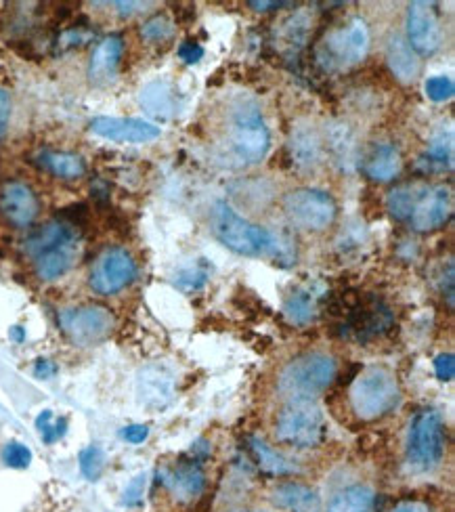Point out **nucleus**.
<instances>
[{
  "label": "nucleus",
  "mask_w": 455,
  "mask_h": 512,
  "mask_svg": "<svg viewBox=\"0 0 455 512\" xmlns=\"http://www.w3.org/2000/svg\"><path fill=\"white\" fill-rule=\"evenodd\" d=\"M269 128L260 105L250 95H237L227 110V149L240 166L258 164L269 152Z\"/></svg>",
  "instance_id": "1"
},
{
  "label": "nucleus",
  "mask_w": 455,
  "mask_h": 512,
  "mask_svg": "<svg viewBox=\"0 0 455 512\" xmlns=\"http://www.w3.org/2000/svg\"><path fill=\"white\" fill-rule=\"evenodd\" d=\"M26 252L32 256L40 280L53 282L74 267L80 252V236L74 225L53 221L32 233L26 242Z\"/></svg>",
  "instance_id": "2"
},
{
  "label": "nucleus",
  "mask_w": 455,
  "mask_h": 512,
  "mask_svg": "<svg viewBox=\"0 0 455 512\" xmlns=\"http://www.w3.org/2000/svg\"><path fill=\"white\" fill-rule=\"evenodd\" d=\"M338 372L328 353H305L292 359L277 378V391L290 401H315L330 389Z\"/></svg>",
  "instance_id": "3"
},
{
  "label": "nucleus",
  "mask_w": 455,
  "mask_h": 512,
  "mask_svg": "<svg viewBox=\"0 0 455 512\" xmlns=\"http://www.w3.org/2000/svg\"><path fill=\"white\" fill-rule=\"evenodd\" d=\"M349 399L357 418L365 422L380 420L393 412L401 401L399 380L384 366H370L353 380Z\"/></svg>",
  "instance_id": "4"
},
{
  "label": "nucleus",
  "mask_w": 455,
  "mask_h": 512,
  "mask_svg": "<svg viewBox=\"0 0 455 512\" xmlns=\"http://www.w3.org/2000/svg\"><path fill=\"white\" fill-rule=\"evenodd\" d=\"M370 53V28L361 17L330 30L315 49L317 63L325 72H342L361 63Z\"/></svg>",
  "instance_id": "5"
},
{
  "label": "nucleus",
  "mask_w": 455,
  "mask_h": 512,
  "mask_svg": "<svg viewBox=\"0 0 455 512\" xmlns=\"http://www.w3.org/2000/svg\"><path fill=\"white\" fill-rule=\"evenodd\" d=\"M212 231L216 240L242 256H269L273 231L254 225L227 204L216 202L212 208Z\"/></svg>",
  "instance_id": "6"
},
{
  "label": "nucleus",
  "mask_w": 455,
  "mask_h": 512,
  "mask_svg": "<svg viewBox=\"0 0 455 512\" xmlns=\"http://www.w3.org/2000/svg\"><path fill=\"white\" fill-rule=\"evenodd\" d=\"M275 439L296 450H311L325 439V418L315 401H288L275 418Z\"/></svg>",
  "instance_id": "7"
},
{
  "label": "nucleus",
  "mask_w": 455,
  "mask_h": 512,
  "mask_svg": "<svg viewBox=\"0 0 455 512\" xmlns=\"http://www.w3.org/2000/svg\"><path fill=\"white\" fill-rule=\"evenodd\" d=\"M445 456V426L435 410H422L409 424L407 462L418 473H430Z\"/></svg>",
  "instance_id": "8"
},
{
  "label": "nucleus",
  "mask_w": 455,
  "mask_h": 512,
  "mask_svg": "<svg viewBox=\"0 0 455 512\" xmlns=\"http://www.w3.org/2000/svg\"><path fill=\"white\" fill-rule=\"evenodd\" d=\"M63 336L76 347H95L112 336L116 328L114 313L101 305H82L61 309L57 315Z\"/></svg>",
  "instance_id": "9"
},
{
  "label": "nucleus",
  "mask_w": 455,
  "mask_h": 512,
  "mask_svg": "<svg viewBox=\"0 0 455 512\" xmlns=\"http://www.w3.org/2000/svg\"><path fill=\"white\" fill-rule=\"evenodd\" d=\"M344 322L340 324V332L344 338L367 343L382 334H386L395 326V315L390 307L378 296H363L346 307Z\"/></svg>",
  "instance_id": "10"
},
{
  "label": "nucleus",
  "mask_w": 455,
  "mask_h": 512,
  "mask_svg": "<svg viewBox=\"0 0 455 512\" xmlns=\"http://www.w3.org/2000/svg\"><path fill=\"white\" fill-rule=\"evenodd\" d=\"M288 221L305 231H323L336 221L338 206L334 198L323 189H294L284 200Z\"/></svg>",
  "instance_id": "11"
},
{
  "label": "nucleus",
  "mask_w": 455,
  "mask_h": 512,
  "mask_svg": "<svg viewBox=\"0 0 455 512\" xmlns=\"http://www.w3.org/2000/svg\"><path fill=\"white\" fill-rule=\"evenodd\" d=\"M137 263L126 248H105L91 267L89 286L99 296H114L135 282Z\"/></svg>",
  "instance_id": "12"
},
{
  "label": "nucleus",
  "mask_w": 455,
  "mask_h": 512,
  "mask_svg": "<svg viewBox=\"0 0 455 512\" xmlns=\"http://www.w3.org/2000/svg\"><path fill=\"white\" fill-rule=\"evenodd\" d=\"M158 483L179 504H191L206 492V473L202 462L195 458H181L175 464L158 468Z\"/></svg>",
  "instance_id": "13"
},
{
  "label": "nucleus",
  "mask_w": 455,
  "mask_h": 512,
  "mask_svg": "<svg viewBox=\"0 0 455 512\" xmlns=\"http://www.w3.org/2000/svg\"><path fill=\"white\" fill-rule=\"evenodd\" d=\"M416 55H435L443 45V28L432 3H411L407 9V38Z\"/></svg>",
  "instance_id": "14"
},
{
  "label": "nucleus",
  "mask_w": 455,
  "mask_h": 512,
  "mask_svg": "<svg viewBox=\"0 0 455 512\" xmlns=\"http://www.w3.org/2000/svg\"><path fill=\"white\" fill-rule=\"evenodd\" d=\"M453 217V196L451 189L445 185L426 187L414 210L409 215V225L418 233H430L441 229Z\"/></svg>",
  "instance_id": "15"
},
{
  "label": "nucleus",
  "mask_w": 455,
  "mask_h": 512,
  "mask_svg": "<svg viewBox=\"0 0 455 512\" xmlns=\"http://www.w3.org/2000/svg\"><path fill=\"white\" fill-rule=\"evenodd\" d=\"M40 212V200L24 181L0 185V217L13 227H30Z\"/></svg>",
  "instance_id": "16"
},
{
  "label": "nucleus",
  "mask_w": 455,
  "mask_h": 512,
  "mask_svg": "<svg viewBox=\"0 0 455 512\" xmlns=\"http://www.w3.org/2000/svg\"><path fill=\"white\" fill-rule=\"evenodd\" d=\"M91 131L114 143H149L162 135V128L139 118L99 116L91 120Z\"/></svg>",
  "instance_id": "17"
},
{
  "label": "nucleus",
  "mask_w": 455,
  "mask_h": 512,
  "mask_svg": "<svg viewBox=\"0 0 455 512\" xmlns=\"http://www.w3.org/2000/svg\"><path fill=\"white\" fill-rule=\"evenodd\" d=\"M137 397L147 410H164L175 399V376L164 366H145L137 374Z\"/></svg>",
  "instance_id": "18"
},
{
  "label": "nucleus",
  "mask_w": 455,
  "mask_h": 512,
  "mask_svg": "<svg viewBox=\"0 0 455 512\" xmlns=\"http://www.w3.org/2000/svg\"><path fill=\"white\" fill-rule=\"evenodd\" d=\"M288 152L294 168L300 170V173H309V170H315L323 162V137L313 124L298 122L292 128Z\"/></svg>",
  "instance_id": "19"
},
{
  "label": "nucleus",
  "mask_w": 455,
  "mask_h": 512,
  "mask_svg": "<svg viewBox=\"0 0 455 512\" xmlns=\"http://www.w3.org/2000/svg\"><path fill=\"white\" fill-rule=\"evenodd\" d=\"M403 160L401 152L393 143H374L363 158V173L367 179L376 183H388L401 175Z\"/></svg>",
  "instance_id": "20"
},
{
  "label": "nucleus",
  "mask_w": 455,
  "mask_h": 512,
  "mask_svg": "<svg viewBox=\"0 0 455 512\" xmlns=\"http://www.w3.org/2000/svg\"><path fill=\"white\" fill-rule=\"evenodd\" d=\"M124 53V40L118 34L105 36L93 51L91 63H89V76L95 84H107L112 82L118 74L120 59Z\"/></svg>",
  "instance_id": "21"
},
{
  "label": "nucleus",
  "mask_w": 455,
  "mask_h": 512,
  "mask_svg": "<svg viewBox=\"0 0 455 512\" xmlns=\"http://www.w3.org/2000/svg\"><path fill=\"white\" fill-rule=\"evenodd\" d=\"M271 500L277 508L286 510V512H323V502L321 496L315 492L313 487L298 483V481H286L279 483Z\"/></svg>",
  "instance_id": "22"
},
{
  "label": "nucleus",
  "mask_w": 455,
  "mask_h": 512,
  "mask_svg": "<svg viewBox=\"0 0 455 512\" xmlns=\"http://www.w3.org/2000/svg\"><path fill=\"white\" fill-rule=\"evenodd\" d=\"M141 108L158 120H170L179 112V95L168 80H154L145 84L139 95Z\"/></svg>",
  "instance_id": "23"
},
{
  "label": "nucleus",
  "mask_w": 455,
  "mask_h": 512,
  "mask_svg": "<svg viewBox=\"0 0 455 512\" xmlns=\"http://www.w3.org/2000/svg\"><path fill=\"white\" fill-rule=\"evenodd\" d=\"M386 63L393 76L403 84L414 82L420 76V59L414 53V49L409 47V42L399 34L388 40Z\"/></svg>",
  "instance_id": "24"
},
{
  "label": "nucleus",
  "mask_w": 455,
  "mask_h": 512,
  "mask_svg": "<svg viewBox=\"0 0 455 512\" xmlns=\"http://www.w3.org/2000/svg\"><path fill=\"white\" fill-rule=\"evenodd\" d=\"M34 162L61 181H76L86 175V162L72 152H53V149H47V152H40Z\"/></svg>",
  "instance_id": "25"
},
{
  "label": "nucleus",
  "mask_w": 455,
  "mask_h": 512,
  "mask_svg": "<svg viewBox=\"0 0 455 512\" xmlns=\"http://www.w3.org/2000/svg\"><path fill=\"white\" fill-rule=\"evenodd\" d=\"M323 145L330 149L336 162L344 168H353L357 164V139L353 128L344 122L330 124L328 133H325Z\"/></svg>",
  "instance_id": "26"
},
{
  "label": "nucleus",
  "mask_w": 455,
  "mask_h": 512,
  "mask_svg": "<svg viewBox=\"0 0 455 512\" xmlns=\"http://www.w3.org/2000/svg\"><path fill=\"white\" fill-rule=\"evenodd\" d=\"M325 512H378L376 492L372 487L361 483L349 485L340 489L336 496H332Z\"/></svg>",
  "instance_id": "27"
},
{
  "label": "nucleus",
  "mask_w": 455,
  "mask_h": 512,
  "mask_svg": "<svg viewBox=\"0 0 455 512\" xmlns=\"http://www.w3.org/2000/svg\"><path fill=\"white\" fill-rule=\"evenodd\" d=\"M453 166V131H441L430 141L426 152L418 158V168L422 173H443Z\"/></svg>",
  "instance_id": "28"
},
{
  "label": "nucleus",
  "mask_w": 455,
  "mask_h": 512,
  "mask_svg": "<svg viewBox=\"0 0 455 512\" xmlns=\"http://www.w3.org/2000/svg\"><path fill=\"white\" fill-rule=\"evenodd\" d=\"M248 445H250V454H252L254 462L258 464V468L263 473H267L271 477H286V475H294L298 471V468L288 458L281 456L275 447H271L263 439L250 437Z\"/></svg>",
  "instance_id": "29"
},
{
  "label": "nucleus",
  "mask_w": 455,
  "mask_h": 512,
  "mask_svg": "<svg viewBox=\"0 0 455 512\" xmlns=\"http://www.w3.org/2000/svg\"><path fill=\"white\" fill-rule=\"evenodd\" d=\"M319 294L313 288H300L288 296L284 305V315L292 326H309L317 317Z\"/></svg>",
  "instance_id": "30"
},
{
  "label": "nucleus",
  "mask_w": 455,
  "mask_h": 512,
  "mask_svg": "<svg viewBox=\"0 0 455 512\" xmlns=\"http://www.w3.org/2000/svg\"><path fill=\"white\" fill-rule=\"evenodd\" d=\"M424 189L426 187L420 183H403V185L395 187L386 198V206H388L390 215H393L397 221H407L411 210H414V204L418 202Z\"/></svg>",
  "instance_id": "31"
},
{
  "label": "nucleus",
  "mask_w": 455,
  "mask_h": 512,
  "mask_svg": "<svg viewBox=\"0 0 455 512\" xmlns=\"http://www.w3.org/2000/svg\"><path fill=\"white\" fill-rule=\"evenodd\" d=\"M212 275V265L206 263V259H200L198 263H193L185 269H181L177 275H175V286L187 294L191 292H198L202 290Z\"/></svg>",
  "instance_id": "32"
},
{
  "label": "nucleus",
  "mask_w": 455,
  "mask_h": 512,
  "mask_svg": "<svg viewBox=\"0 0 455 512\" xmlns=\"http://www.w3.org/2000/svg\"><path fill=\"white\" fill-rule=\"evenodd\" d=\"M36 429L47 445L57 443L68 433V418H55L51 410H45L36 418Z\"/></svg>",
  "instance_id": "33"
},
{
  "label": "nucleus",
  "mask_w": 455,
  "mask_h": 512,
  "mask_svg": "<svg viewBox=\"0 0 455 512\" xmlns=\"http://www.w3.org/2000/svg\"><path fill=\"white\" fill-rule=\"evenodd\" d=\"M78 464H80V473H82L84 479L99 481L103 471H105V454H103L101 447L89 445L80 452Z\"/></svg>",
  "instance_id": "34"
},
{
  "label": "nucleus",
  "mask_w": 455,
  "mask_h": 512,
  "mask_svg": "<svg viewBox=\"0 0 455 512\" xmlns=\"http://www.w3.org/2000/svg\"><path fill=\"white\" fill-rule=\"evenodd\" d=\"M269 259L279 267H290L296 263V246L294 240L284 231H273V242L269 250Z\"/></svg>",
  "instance_id": "35"
},
{
  "label": "nucleus",
  "mask_w": 455,
  "mask_h": 512,
  "mask_svg": "<svg viewBox=\"0 0 455 512\" xmlns=\"http://www.w3.org/2000/svg\"><path fill=\"white\" fill-rule=\"evenodd\" d=\"M175 34V24H172V19L166 15H154L151 19H147L145 24L141 26V36L147 42H166Z\"/></svg>",
  "instance_id": "36"
},
{
  "label": "nucleus",
  "mask_w": 455,
  "mask_h": 512,
  "mask_svg": "<svg viewBox=\"0 0 455 512\" xmlns=\"http://www.w3.org/2000/svg\"><path fill=\"white\" fill-rule=\"evenodd\" d=\"M3 462L9 468H15V471H24V468H28L32 464L30 447L24 445V443H19V441H9L3 447Z\"/></svg>",
  "instance_id": "37"
},
{
  "label": "nucleus",
  "mask_w": 455,
  "mask_h": 512,
  "mask_svg": "<svg viewBox=\"0 0 455 512\" xmlns=\"http://www.w3.org/2000/svg\"><path fill=\"white\" fill-rule=\"evenodd\" d=\"M424 91H426L430 101L443 103V101H449L453 97L455 84H453V80L449 76H432V78L426 80Z\"/></svg>",
  "instance_id": "38"
},
{
  "label": "nucleus",
  "mask_w": 455,
  "mask_h": 512,
  "mask_svg": "<svg viewBox=\"0 0 455 512\" xmlns=\"http://www.w3.org/2000/svg\"><path fill=\"white\" fill-rule=\"evenodd\" d=\"M145 487H147V475L139 473L135 479H130V483L124 487V494H122V504L135 508L143 502L145 496Z\"/></svg>",
  "instance_id": "39"
},
{
  "label": "nucleus",
  "mask_w": 455,
  "mask_h": 512,
  "mask_svg": "<svg viewBox=\"0 0 455 512\" xmlns=\"http://www.w3.org/2000/svg\"><path fill=\"white\" fill-rule=\"evenodd\" d=\"M435 372H437V378L443 380V382L453 380V376H455V357H453V353H441L435 359Z\"/></svg>",
  "instance_id": "40"
},
{
  "label": "nucleus",
  "mask_w": 455,
  "mask_h": 512,
  "mask_svg": "<svg viewBox=\"0 0 455 512\" xmlns=\"http://www.w3.org/2000/svg\"><path fill=\"white\" fill-rule=\"evenodd\" d=\"M179 57L187 63V66H193V63H198L204 57V47L195 40H185L179 47Z\"/></svg>",
  "instance_id": "41"
},
{
  "label": "nucleus",
  "mask_w": 455,
  "mask_h": 512,
  "mask_svg": "<svg viewBox=\"0 0 455 512\" xmlns=\"http://www.w3.org/2000/svg\"><path fill=\"white\" fill-rule=\"evenodd\" d=\"M120 435L124 441L139 445L149 437V426L147 424H128V426H124Z\"/></svg>",
  "instance_id": "42"
},
{
  "label": "nucleus",
  "mask_w": 455,
  "mask_h": 512,
  "mask_svg": "<svg viewBox=\"0 0 455 512\" xmlns=\"http://www.w3.org/2000/svg\"><path fill=\"white\" fill-rule=\"evenodd\" d=\"M9 120H11V95L5 89H0V137L5 135Z\"/></svg>",
  "instance_id": "43"
},
{
  "label": "nucleus",
  "mask_w": 455,
  "mask_h": 512,
  "mask_svg": "<svg viewBox=\"0 0 455 512\" xmlns=\"http://www.w3.org/2000/svg\"><path fill=\"white\" fill-rule=\"evenodd\" d=\"M55 372H57V366L49 359H38L34 364V376L40 380H47V378L55 376Z\"/></svg>",
  "instance_id": "44"
},
{
  "label": "nucleus",
  "mask_w": 455,
  "mask_h": 512,
  "mask_svg": "<svg viewBox=\"0 0 455 512\" xmlns=\"http://www.w3.org/2000/svg\"><path fill=\"white\" fill-rule=\"evenodd\" d=\"M390 512H432L428 504L418 502V500H405L401 504H397Z\"/></svg>",
  "instance_id": "45"
},
{
  "label": "nucleus",
  "mask_w": 455,
  "mask_h": 512,
  "mask_svg": "<svg viewBox=\"0 0 455 512\" xmlns=\"http://www.w3.org/2000/svg\"><path fill=\"white\" fill-rule=\"evenodd\" d=\"M288 3H275V0H271V3H265V0H250L248 7H252L254 11H271V9H279V7H286Z\"/></svg>",
  "instance_id": "46"
},
{
  "label": "nucleus",
  "mask_w": 455,
  "mask_h": 512,
  "mask_svg": "<svg viewBox=\"0 0 455 512\" xmlns=\"http://www.w3.org/2000/svg\"><path fill=\"white\" fill-rule=\"evenodd\" d=\"M116 7H118L120 15H133V13L141 11V7H147V5H143V3H116Z\"/></svg>",
  "instance_id": "47"
},
{
  "label": "nucleus",
  "mask_w": 455,
  "mask_h": 512,
  "mask_svg": "<svg viewBox=\"0 0 455 512\" xmlns=\"http://www.w3.org/2000/svg\"><path fill=\"white\" fill-rule=\"evenodd\" d=\"M11 338L15 340V343H24V338H26V332H24V328H21V326H15V328H11Z\"/></svg>",
  "instance_id": "48"
},
{
  "label": "nucleus",
  "mask_w": 455,
  "mask_h": 512,
  "mask_svg": "<svg viewBox=\"0 0 455 512\" xmlns=\"http://www.w3.org/2000/svg\"><path fill=\"white\" fill-rule=\"evenodd\" d=\"M244 512H267V510H244Z\"/></svg>",
  "instance_id": "49"
}]
</instances>
